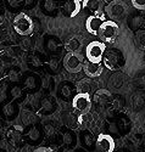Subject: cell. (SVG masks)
Here are the masks:
<instances>
[{"mask_svg":"<svg viewBox=\"0 0 145 152\" xmlns=\"http://www.w3.org/2000/svg\"><path fill=\"white\" fill-rule=\"evenodd\" d=\"M93 106V99L89 94L77 93L72 99V107L76 111H79L82 113H88Z\"/></svg>","mask_w":145,"mask_h":152,"instance_id":"cell-7","label":"cell"},{"mask_svg":"<svg viewBox=\"0 0 145 152\" xmlns=\"http://www.w3.org/2000/svg\"><path fill=\"white\" fill-rule=\"evenodd\" d=\"M128 5L123 0H113V1L109 3L105 6V15H106L110 20L117 21V20H122L126 17L128 14Z\"/></svg>","mask_w":145,"mask_h":152,"instance_id":"cell-3","label":"cell"},{"mask_svg":"<svg viewBox=\"0 0 145 152\" xmlns=\"http://www.w3.org/2000/svg\"><path fill=\"white\" fill-rule=\"evenodd\" d=\"M21 46H22L23 49H26V50H29L31 46H32L31 40H28V39H23V40L21 42Z\"/></svg>","mask_w":145,"mask_h":152,"instance_id":"cell-37","label":"cell"},{"mask_svg":"<svg viewBox=\"0 0 145 152\" xmlns=\"http://www.w3.org/2000/svg\"><path fill=\"white\" fill-rule=\"evenodd\" d=\"M44 46L45 50L50 54H59L61 51V48H62V43L59 39L55 35H48L44 40Z\"/></svg>","mask_w":145,"mask_h":152,"instance_id":"cell-16","label":"cell"},{"mask_svg":"<svg viewBox=\"0 0 145 152\" xmlns=\"http://www.w3.org/2000/svg\"><path fill=\"white\" fill-rule=\"evenodd\" d=\"M102 0H83V9L91 12V14H99L101 10Z\"/></svg>","mask_w":145,"mask_h":152,"instance_id":"cell-21","label":"cell"},{"mask_svg":"<svg viewBox=\"0 0 145 152\" xmlns=\"http://www.w3.org/2000/svg\"><path fill=\"white\" fill-rule=\"evenodd\" d=\"M56 108H57V102L51 95H48L42 99V101H40V113L42 115H44V116L51 115V113H54L56 111Z\"/></svg>","mask_w":145,"mask_h":152,"instance_id":"cell-14","label":"cell"},{"mask_svg":"<svg viewBox=\"0 0 145 152\" xmlns=\"http://www.w3.org/2000/svg\"><path fill=\"white\" fill-rule=\"evenodd\" d=\"M76 152H84V151H83V150H77Z\"/></svg>","mask_w":145,"mask_h":152,"instance_id":"cell-42","label":"cell"},{"mask_svg":"<svg viewBox=\"0 0 145 152\" xmlns=\"http://www.w3.org/2000/svg\"><path fill=\"white\" fill-rule=\"evenodd\" d=\"M43 137V130L39 125H32L28 129L27 134H26V139L31 142V144H37L42 140Z\"/></svg>","mask_w":145,"mask_h":152,"instance_id":"cell-20","label":"cell"},{"mask_svg":"<svg viewBox=\"0 0 145 152\" xmlns=\"http://www.w3.org/2000/svg\"><path fill=\"white\" fill-rule=\"evenodd\" d=\"M83 9V0H67L62 5V12L66 17H76Z\"/></svg>","mask_w":145,"mask_h":152,"instance_id":"cell-9","label":"cell"},{"mask_svg":"<svg viewBox=\"0 0 145 152\" xmlns=\"http://www.w3.org/2000/svg\"><path fill=\"white\" fill-rule=\"evenodd\" d=\"M81 144L84 148H87L89 151H93L96 146V137L87 129L82 130V133H81Z\"/></svg>","mask_w":145,"mask_h":152,"instance_id":"cell-18","label":"cell"},{"mask_svg":"<svg viewBox=\"0 0 145 152\" xmlns=\"http://www.w3.org/2000/svg\"><path fill=\"white\" fill-rule=\"evenodd\" d=\"M9 77H10V80H12V82H18V79H20V72L17 69H11L10 73H9Z\"/></svg>","mask_w":145,"mask_h":152,"instance_id":"cell-34","label":"cell"},{"mask_svg":"<svg viewBox=\"0 0 145 152\" xmlns=\"http://www.w3.org/2000/svg\"><path fill=\"white\" fill-rule=\"evenodd\" d=\"M78 118L73 115V113H67V116H66L65 121H66V124H67L68 126H71V128H74V126L77 125V121Z\"/></svg>","mask_w":145,"mask_h":152,"instance_id":"cell-31","label":"cell"},{"mask_svg":"<svg viewBox=\"0 0 145 152\" xmlns=\"http://www.w3.org/2000/svg\"><path fill=\"white\" fill-rule=\"evenodd\" d=\"M135 44L139 49L141 50H145V31H138L135 33Z\"/></svg>","mask_w":145,"mask_h":152,"instance_id":"cell-28","label":"cell"},{"mask_svg":"<svg viewBox=\"0 0 145 152\" xmlns=\"http://www.w3.org/2000/svg\"><path fill=\"white\" fill-rule=\"evenodd\" d=\"M123 82H124L123 74L115 71V73L111 75V78L109 80V84L113 88V89H120V88L123 85Z\"/></svg>","mask_w":145,"mask_h":152,"instance_id":"cell-23","label":"cell"},{"mask_svg":"<svg viewBox=\"0 0 145 152\" xmlns=\"http://www.w3.org/2000/svg\"><path fill=\"white\" fill-rule=\"evenodd\" d=\"M96 146L101 152H115L116 148L113 137L109 134H100L96 137Z\"/></svg>","mask_w":145,"mask_h":152,"instance_id":"cell-12","label":"cell"},{"mask_svg":"<svg viewBox=\"0 0 145 152\" xmlns=\"http://www.w3.org/2000/svg\"><path fill=\"white\" fill-rule=\"evenodd\" d=\"M23 86L31 93H35L39 88H42V80L35 73H28L23 79Z\"/></svg>","mask_w":145,"mask_h":152,"instance_id":"cell-15","label":"cell"},{"mask_svg":"<svg viewBox=\"0 0 145 152\" xmlns=\"http://www.w3.org/2000/svg\"><path fill=\"white\" fill-rule=\"evenodd\" d=\"M62 141L66 146H70V147H74L77 144V135L73 130L71 129H66L62 133Z\"/></svg>","mask_w":145,"mask_h":152,"instance_id":"cell-22","label":"cell"},{"mask_svg":"<svg viewBox=\"0 0 145 152\" xmlns=\"http://www.w3.org/2000/svg\"><path fill=\"white\" fill-rule=\"evenodd\" d=\"M73 93H74V86H73L72 83L63 82V83L60 84L57 94H59V97H61L62 100L68 101L71 99V96L73 95Z\"/></svg>","mask_w":145,"mask_h":152,"instance_id":"cell-19","label":"cell"},{"mask_svg":"<svg viewBox=\"0 0 145 152\" xmlns=\"http://www.w3.org/2000/svg\"><path fill=\"white\" fill-rule=\"evenodd\" d=\"M4 134H5V125H4L3 122H0V140L3 139Z\"/></svg>","mask_w":145,"mask_h":152,"instance_id":"cell-39","label":"cell"},{"mask_svg":"<svg viewBox=\"0 0 145 152\" xmlns=\"http://www.w3.org/2000/svg\"><path fill=\"white\" fill-rule=\"evenodd\" d=\"M57 1L56 0H43L42 9L46 15H51L52 12H55L57 9Z\"/></svg>","mask_w":145,"mask_h":152,"instance_id":"cell-24","label":"cell"},{"mask_svg":"<svg viewBox=\"0 0 145 152\" xmlns=\"http://www.w3.org/2000/svg\"><path fill=\"white\" fill-rule=\"evenodd\" d=\"M60 66V60L57 57H51L48 62V67L51 69V72H56Z\"/></svg>","mask_w":145,"mask_h":152,"instance_id":"cell-29","label":"cell"},{"mask_svg":"<svg viewBox=\"0 0 145 152\" xmlns=\"http://www.w3.org/2000/svg\"><path fill=\"white\" fill-rule=\"evenodd\" d=\"M105 51H106V44L104 42H90L85 48V57L91 62H102Z\"/></svg>","mask_w":145,"mask_h":152,"instance_id":"cell-5","label":"cell"},{"mask_svg":"<svg viewBox=\"0 0 145 152\" xmlns=\"http://www.w3.org/2000/svg\"><path fill=\"white\" fill-rule=\"evenodd\" d=\"M102 23H104L102 16H100L98 14H93V15H90L85 21V29L90 34L99 35V31H100V27L102 26Z\"/></svg>","mask_w":145,"mask_h":152,"instance_id":"cell-10","label":"cell"},{"mask_svg":"<svg viewBox=\"0 0 145 152\" xmlns=\"http://www.w3.org/2000/svg\"><path fill=\"white\" fill-rule=\"evenodd\" d=\"M102 63L104 66L109 68L110 71H120L121 68H123L124 63H126V58L124 55L121 50L118 49H106L102 58Z\"/></svg>","mask_w":145,"mask_h":152,"instance_id":"cell-1","label":"cell"},{"mask_svg":"<svg viewBox=\"0 0 145 152\" xmlns=\"http://www.w3.org/2000/svg\"><path fill=\"white\" fill-rule=\"evenodd\" d=\"M5 1L12 7V9H17L22 5V0H5Z\"/></svg>","mask_w":145,"mask_h":152,"instance_id":"cell-35","label":"cell"},{"mask_svg":"<svg viewBox=\"0 0 145 152\" xmlns=\"http://www.w3.org/2000/svg\"><path fill=\"white\" fill-rule=\"evenodd\" d=\"M18 105L15 100H11L10 102H6L0 106V115H1L6 121L15 119L18 115Z\"/></svg>","mask_w":145,"mask_h":152,"instance_id":"cell-13","label":"cell"},{"mask_svg":"<svg viewBox=\"0 0 145 152\" xmlns=\"http://www.w3.org/2000/svg\"><path fill=\"white\" fill-rule=\"evenodd\" d=\"M84 58L78 53H68L63 58V67L70 73H78L83 69Z\"/></svg>","mask_w":145,"mask_h":152,"instance_id":"cell-6","label":"cell"},{"mask_svg":"<svg viewBox=\"0 0 145 152\" xmlns=\"http://www.w3.org/2000/svg\"><path fill=\"white\" fill-rule=\"evenodd\" d=\"M104 65L102 62H91L89 60H84L83 62V72L89 78H98L102 74Z\"/></svg>","mask_w":145,"mask_h":152,"instance_id":"cell-8","label":"cell"},{"mask_svg":"<svg viewBox=\"0 0 145 152\" xmlns=\"http://www.w3.org/2000/svg\"><path fill=\"white\" fill-rule=\"evenodd\" d=\"M28 65L33 68H40L43 66V60L39 55H31L28 57Z\"/></svg>","mask_w":145,"mask_h":152,"instance_id":"cell-27","label":"cell"},{"mask_svg":"<svg viewBox=\"0 0 145 152\" xmlns=\"http://www.w3.org/2000/svg\"><path fill=\"white\" fill-rule=\"evenodd\" d=\"M56 132V128H55V125L54 124H46L44 126V133L48 135V136H52L55 134Z\"/></svg>","mask_w":145,"mask_h":152,"instance_id":"cell-33","label":"cell"},{"mask_svg":"<svg viewBox=\"0 0 145 152\" xmlns=\"http://www.w3.org/2000/svg\"><path fill=\"white\" fill-rule=\"evenodd\" d=\"M0 152H6V151H4V150H0Z\"/></svg>","mask_w":145,"mask_h":152,"instance_id":"cell-43","label":"cell"},{"mask_svg":"<svg viewBox=\"0 0 145 152\" xmlns=\"http://www.w3.org/2000/svg\"><path fill=\"white\" fill-rule=\"evenodd\" d=\"M104 3H106V4H109V3H111V1H113V0H102Z\"/></svg>","mask_w":145,"mask_h":152,"instance_id":"cell-41","label":"cell"},{"mask_svg":"<svg viewBox=\"0 0 145 152\" xmlns=\"http://www.w3.org/2000/svg\"><path fill=\"white\" fill-rule=\"evenodd\" d=\"M93 101L98 107H106L110 104H112L113 96L110 93V90H107V89H99L94 93Z\"/></svg>","mask_w":145,"mask_h":152,"instance_id":"cell-11","label":"cell"},{"mask_svg":"<svg viewBox=\"0 0 145 152\" xmlns=\"http://www.w3.org/2000/svg\"><path fill=\"white\" fill-rule=\"evenodd\" d=\"M81 45H82L81 40L78 39L77 37H73V38H71V39L67 43H66L65 49L67 50L68 53H77V50L81 48Z\"/></svg>","mask_w":145,"mask_h":152,"instance_id":"cell-25","label":"cell"},{"mask_svg":"<svg viewBox=\"0 0 145 152\" xmlns=\"http://www.w3.org/2000/svg\"><path fill=\"white\" fill-rule=\"evenodd\" d=\"M130 4L133 5L137 10H145V0H130Z\"/></svg>","mask_w":145,"mask_h":152,"instance_id":"cell-32","label":"cell"},{"mask_svg":"<svg viewBox=\"0 0 145 152\" xmlns=\"http://www.w3.org/2000/svg\"><path fill=\"white\" fill-rule=\"evenodd\" d=\"M12 26H14L16 33L21 37H28L29 34H32L34 29V23L32 18L27 14H23V12L15 16L14 21H12Z\"/></svg>","mask_w":145,"mask_h":152,"instance_id":"cell-2","label":"cell"},{"mask_svg":"<svg viewBox=\"0 0 145 152\" xmlns=\"http://www.w3.org/2000/svg\"><path fill=\"white\" fill-rule=\"evenodd\" d=\"M33 152H52V151H51V148H49V147H38V148H35Z\"/></svg>","mask_w":145,"mask_h":152,"instance_id":"cell-38","label":"cell"},{"mask_svg":"<svg viewBox=\"0 0 145 152\" xmlns=\"http://www.w3.org/2000/svg\"><path fill=\"white\" fill-rule=\"evenodd\" d=\"M10 95H11L12 100H16V99L21 97V96H22V88L18 86V85L12 86V88H11V90H10Z\"/></svg>","mask_w":145,"mask_h":152,"instance_id":"cell-30","label":"cell"},{"mask_svg":"<svg viewBox=\"0 0 145 152\" xmlns=\"http://www.w3.org/2000/svg\"><path fill=\"white\" fill-rule=\"evenodd\" d=\"M4 11H5L4 4L1 3V0H0V16H1V15H4Z\"/></svg>","mask_w":145,"mask_h":152,"instance_id":"cell-40","label":"cell"},{"mask_svg":"<svg viewBox=\"0 0 145 152\" xmlns=\"http://www.w3.org/2000/svg\"><path fill=\"white\" fill-rule=\"evenodd\" d=\"M76 89L78 93H84V94H91V93H95V83L93 80V78H84L81 79L79 82L77 83L76 85Z\"/></svg>","mask_w":145,"mask_h":152,"instance_id":"cell-17","label":"cell"},{"mask_svg":"<svg viewBox=\"0 0 145 152\" xmlns=\"http://www.w3.org/2000/svg\"><path fill=\"white\" fill-rule=\"evenodd\" d=\"M38 0H23V5L26 9H33L37 5Z\"/></svg>","mask_w":145,"mask_h":152,"instance_id":"cell-36","label":"cell"},{"mask_svg":"<svg viewBox=\"0 0 145 152\" xmlns=\"http://www.w3.org/2000/svg\"><path fill=\"white\" fill-rule=\"evenodd\" d=\"M40 80H42V88H43L44 90H51V89H54L55 82H54V78H52L50 74H44L43 77L40 78Z\"/></svg>","mask_w":145,"mask_h":152,"instance_id":"cell-26","label":"cell"},{"mask_svg":"<svg viewBox=\"0 0 145 152\" xmlns=\"http://www.w3.org/2000/svg\"><path fill=\"white\" fill-rule=\"evenodd\" d=\"M118 34H120V26H118V23H116V21H104L99 31V37L104 43H113L117 39Z\"/></svg>","mask_w":145,"mask_h":152,"instance_id":"cell-4","label":"cell"}]
</instances>
